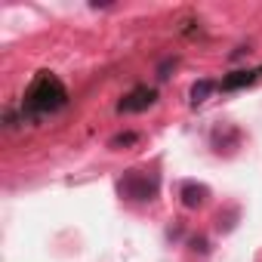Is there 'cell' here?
Here are the masks:
<instances>
[{
  "label": "cell",
  "instance_id": "cell-6",
  "mask_svg": "<svg viewBox=\"0 0 262 262\" xmlns=\"http://www.w3.org/2000/svg\"><path fill=\"white\" fill-rule=\"evenodd\" d=\"M213 90H216V83H213V80H198V83L191 86V93H188V96H191V105H194V108H198V105H204V102L210 99V93H213Z\"/></svg>",
  "mask_w": 262,
  "mask_h": 262
},
{
  "label": "cell",
  "instance_id": "cell-7",
  "mask_svg": "<svg viewBox=\"0 0 262 262\" xmlns=\"http://www.w3.org/2000/svg\"><path fill=\"white\" fill-rule=\"evenodd\" d=\"M136 142H139L136 133H120V136H114L108 145H111V148H126V145H136Z\"/></svg>",
  "mask_w": 262,
  "mask_h": 262
},
{
  "label": "cell",
  "instance_id": "cell-3",
  "mask_svg": "<svg viewBox=\"0 0 262 262\" xmlns=\"http://www.w3.org/2000/svg\"><path fill=\"white\" fill-rule=\"evenodd\" d=\"M158 102V90L155 86H133L117 105L120 114H139V111H148L151 105Z\"/></svg>",
  "mask_w": 262,
  "mask_h": 262
},
{
  "label": "cell",
  "instance_id": "cell-5",
  "mask_svg": "<svg viewBox=\"0 0 262 262\" xmlns=\"http://www.w3.org/2000/svg\"><path fill=\"white\" fill-rule=\"evenodd\" d=\"M207 198H210V188H207V185H198V182H185V185H182V204H185L188 210L204 207Z\"/></svg>",
  "mask_w": 262,
  "mask_h": 262
},
{
  "label": "cell",
  "instance_id": "cell-2",
  "mask_svg": "<svg viewBox=\"0 0 262 262\" xmlns=\"http://www.w3.org/2000/svg\"><path fill=\"white\" fill-rule=\"evenodd\" d=\"M158 188H161L158 176L155 173H142V170H129L117 182V191L126 201H155L158 198Z\"/></svg>",
  "mask_w": 262,
  "mask_h": 262
},
{
  "label": "cell",
  "instance_id": "cell-1",
  "mask_svg": "<svg viewBox=\"0 0 262 262\" xmlns=\"http://www.w3.org/2000/svg\"><path fill=\"white\" fill-rule=\"evenodd\" d=\"M65 105H68V90H65V83H62L56 74H50V71H40V74L28 83L25 99H22V111H25L28 117H47V114H56V111L65 108Z\"/></svg>",
  "mask_w": 262,
  "mask_h": 262
},
{
  "label": "cell",
  "instance_id": "cell-4",
  "mask_svg": "<svg viewBox=\"0 0 262 262\" xmlns=\"http://www.w3.org/2000/svg\"><path fill=\"white\" fill-rule=\"evenodd\" d=\"M259 80H262V68H244V71H231V74L222 80V90L234 93V90H247V86H253V83H259Z\"/></svg>",
  "mask_w": 262,
  "mask_h": 262
}]
</instances>
